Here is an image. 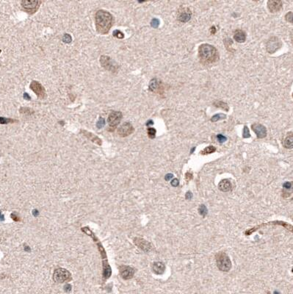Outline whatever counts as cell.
Returning <instances> with one entry per match:
<instances>
[{
  "mask_svg": "<svg viewBox=\"0 0 293 294\" xmlns=\"http://www.w3.org/2000/svg\"><path fill=\"white\" fill-rule=\"evenodd\" d=\"M198 212L201 216H206V214H207V209H206V207L205 206V205L204 204L201 205V206L199 207Z\"/></svg>",
  "mask_w": 293,
  "mask_h": 294,
  "instance_id": "28",
  "label": "cell"
},
{
  "mask_svg": "<svg viewBox=\"0 0 293 294\" xmlns=\"http://www.w3.org/2000/svg\"><path fill=\"white\" fill-rule=\"evenodd\" d=\"M29 87H30L31 90L36 94L37 97L40 99H44L47 96L45 88L40 82H37V81H32Z\"/></svg>",
  "mask_w": 293,
  "mask_h": 294,
  "instance_id": "7",
  "label": "cell"
},
{
  "mask_svg": "<svg viewBox=\"0 0 293 294\" xmlns=\"http://www.w3.org/2000/svg\"><path fill=\"white\" fill-rule=\"evenodd\" d=\"M154 124V122H153V121H152V120H149V121L146 123V125L148 126V125H150V124Z\"/></svg>",
  "mask_w": 293,
  "mask_h": 294,
  "instance_id": "45",
  "label": "cell"
},
{
  "mask_svg": "<svg viewBox=\"0 0 293 294\" xmlns=\"http://www.w3.org/2000/svg\"><path fill=\"white\" fill-rule=\"evenodd\" d=\"M268 294H270V293H269V292H268Z\"/></svg>",
  "mask_w": 293,
  "mask_h": 294,
  "instance_id": "46",
  "label": "cell"
},
{
  "mask_svg": "<svg viewBox=\"0 0 293 294\" xmlns=\"http://www.w3.org/2000/svg\"><path fill=\"white\" fill-rule=\"evenodd\" d=\"M156 129L154 128H148V136L151 139H153V138H155L156 136Z\"/></svg>",
  "mask_w": 293,
  "mask_h": 294,
  "instance_id": "30",
  "label": "cell"
},
{
  "mask_svg": "<svg viewBox=\"0 0 293 294\" xmlns=\"http://www.w3.org/2000/svg\"><path fill=\"white\" fill-rule=\"evenodd\" d=\"M160 25V21L157 18H153L151 21V26L154 28H157Z\"/></svg>",
  "mask_w": 293,
  "mask_h": 294,
  "instance_id": "32",
  "label": "cell"
},
{
  "mask_svg": "<svg viewBox=\"0 0 293 294\" xmlns=\"http://www.w3.org/2000/svg\"><path fill=\"white\" fill-rule=\"evenodd\" d=\"M173 177H174V175H173L172 174H167L166 176H165V179H166V180H170L171 178H173Z\"/></svg>",
  "mask_w": 293,
  "mask_h": 294,
  "instance_id": "42",
  "label": "cell"
},
{
  "mask_svg": "<svg viewBox=\"0 0 293 294\" xmlns=\"http://www.w3.org/2000/svg\"><path fill=\"white\" fill-rule=\"evenodd\" d=\"M134 242L135 245H137L140 249L145 252H148L152 250V245L149 242L146 241L144 239H142L140 238H135L134 239Z\"/></svg>",
  "mask_w": 293,
  "mask_h": 294,
  "instance_id": "13",
  "label": "cell"
},
{
  "mask_svg": "<svg viewBox=\"0 0 293 294\" xmlns=\"http://www.w3.org/2000/svg\"><path fill=\"white\" fill-rule=\"evenodd\" d=\"M199 58L204 63H213L219 58L217 49L208 44H201L198 48Z\"/></svg>",
  "mask_w": 293,
  "mask_h": 294,
  "instance_id": "2",
  "label": "cell"
},
{
  "mask_svg": "<svg viewBox=\"0 0 293 294\" xmlns=\"http://www.w3.org/2000/svg\"><path fill=\"white\" fill-rule=\"evenodd\" d=\"M39 1H22L21 5L23 9L29 13H35L40 6Z\"/></svg>",
  "mask_w": 293,
  "mask_h": 294,
  "instance_id": "6",
  "label": "cell"
},
{
  "mask_svg": "<svg viewBox=\"0 0 293 294\" xmlns=\"http://www.w3.org/2000/svg\"><path fill=\"white\" fill-rule=\"evenodd\" d=\"M217 265L220 271L227 272L231 268V262L226 253L219 252L215 256Z\"/></svg>",
  "mask_w": 293,
  "mask_h": 294,
  "instance_id": "3",
  "label": "cell"
},
{
  "mask_svg": "<svg viewBox=\"0 0 293 294\" xmlns=\"http://www.w3.org/2000/svg\"><path fill=\"white\" fill-rule=\"evenodd\" d=\"M192 198H193V194L190 191L187 192V193H186V199H187V200H190V199H191Z\"/></svg>",
  "mask_w": 293,
  "mask_h": 294,
  "instance_id": "40",
  "label": "cell"
},
{
  "mask_svg": "<svg viewBox=\"0 0 293 294\" xmlns=\"http://www.w3.org/2000/svg\"><path fill=\"white\" fill-rule=\"evenodd\" d=\"M231 183L229 180L227 179H225L221 180L218 185V188L221 191L224 192H228L231 190Z\"/></svg>",
  "mask_w": 293,
  "mask_h": 294,
  "instance_id": "17",
  "label": "cell"
},
{
  "mask_svg": "<svg viewBox=\"0 0 293 294\" xmlns=\"http://www.w3.org/2000/svg\"><path fill=\"white\" fill-rule=\"evenodd\" d=\"M215 32H216V29H215V27H212L211 28V33L212 34H215Z\"/></svg>",
  "mask_w": 293,
  "mask_h": 294,
  "instance_id": "44",
  "label": "cell"
},
{
  "mask_svg": "<svg viewBox=\"0 0 293 294\" xmlns=\"http://www.w3.org/2000/svg\"><path fill=\"white\" fill-rule=\"evenodd\" d=\"M71 40H72V38H71V36H70L69 34H65L63 37H62V41H63L64 43L69 44L71 43Z\"/></svg>",
  "mask_w": 293,
  "mask_h": 294,
  "instance_id": "31",
  "label": "cell"
},
{
  "mask_svg": "<svg viewBox=\"0 0 293 294\" xmlns=\"http://www.w3.org/2000/svg\"><path fill=\"white\" fill-rule=\"evenodd\" d=\"M251 128L253 131L256 133L257 138H264L267 136V129L265 126H263L261 124L255 123L251 126Z\"/></svg>",
  "mask_w": 293,
  "mask_h": 294,
  "instance_id": "11",
  "label": "cell"
},
{
  "mask_svg": "<svg viewBox=\"0 0 293 294\" xmlns=\"http://www.w3.org/2000/svg\"><path fill=\"white\" fill-rule=\"evenodd\" d=\"M104 124H105L104 119L103 118H99V121H98V122H97L96 127H97L98 129H101L102 127H104Z\"/></svg>",
  "mask_w": 293,
  "mask_h": 294,
  "instance_id": "34",
  "label": "cell"
},
{
  "mask_svg": "<svg viewBox=\"0 0 293 294\" xmlns=\"http://www.w3.org/2000/svg\"><path fill=\"white\" fill-rule=\"evenodd\" d=\"M112 35H113L114 37H115V38H119V39H122V38H124V34H123L121 31L118 30V29H116V30L113 31Z\"/></svg>",
  "mask_w": 293,
  "mask_h": 294,
  "instance_id": "26",
  "label": "cell"
},
{
  "mask_svg": "<svg viewBox=\"0 0 293 294\" xmlns=\"http://www.w3.org/2000/svg\"><path fill=\"white\" fill-rule=\"evenodd\" d=\"M226 118V116L225 114H222V113H219L217 114V115H215L212 118L211 121L212 122H216L217 121H220V120H223L225 119Z\"/></svg>",
  "mask_w": 293,
  "mask_h": 294,
  "instance_id": "25",
  "label": "cell"
},
{
  "mask_svg": "<svg viewBox=\"0 0 293 294\" xmlns=\"http://www.w3.org/2000/svg\"><path fill=\"white\" fill-rule=\"evenodd\" d=\"M281 46H282V43H281V40L277 37L272 36L269 38L268 42H267L266 49L270 54H273L281 47Z\"/></svg>",
  "mask_w": 293,
  "mask_h": 294,
  "instance_id": "5",
  "label": "cell"
},
{
  "mask_svg": "<svg viewBox=\"0 0 293 294\" xmlns=\"http://www.w3.org/2000/svg\"><path fill=\"white\" fill-rule=\"evenodd\" d=\"M242 136H243V138H250V132H249V129H248V127H246V126H245V127H244V129H243Z\"/></svg>",
  "mask_w": 293,
  "mask_h": 294,
  "instance_id": "33",
  "label": "cell"
},
{
  "mask_svg": "<svg viewBox=\"0 0 293 294\" xmlns=\"http://www.w3.org/2000/svg\"><path fill=\"white\" fill-rule=\"evenodd\" d=\"M64 290H65L66 292H70L71 291V285L69 284H66L65 287H64Z\"/></svg>",
  "mask_w": 293,
  "mask_h": 294,
  "instance_id": "39",
  "label": "cell"
},
{
  "mask_svg": "<svg viewBox=\"0 0 293 294\" xmlns=\"http://www.w3.org/2000/svg\"><path fill=\"white\" fill-rule=\"evenodd\" d=\"M134 130L133 126L129 122H125L118 129V134L121 137H126L133 133Z\"/></svg>",
  "mask_w": 293,
  "mask_h": 294,
  "instance_id": "10",
  "label": "cell"
},
{
  "mask_svg": "<svg viewBox=\"0 0 293 294\" xmlns=\"http://www.w3.org/2000/svg\"><path fill=\"white\" fill-rule=\"evenodd\" d=\"M191 16H192V13H191L190 10L184 7V8H182L181 10L178 11V20L179 21L185 23V22H187L190 20Z\"/></svg>",
  "mask_w": 293,
  "mask_h": 294,
  "instance_id": "12",
  "label": "cell"
},
{
  "mask_svg": "<svg viewBox=\"0 0 293 294\" xmlns=\"http://www.w3.org/2000/svg\"><path fill=\"white\" fill-rule=\"evenodd\" d=\"M292 18L293 16H292V11H290V12H289L288 13H287L286 16H285V18H286L287 21L290 22V23H292Z\"/></svg>",
  "mask_w": 293,
  "mask_h": 294,
  "instance_id": "35",
  "label": "cell"
},
{
  "mask_svg": "<svg viewBox=\"0 0 293 294\" xmlns=\"http://www.w3.org/2000/svg\"><path fill=\"white\" fill-rule=\"evenodd\" d=\"M71 276L69 271L64 269H58L54 271L53 274V279L56 282L62 283L66 281L71 280Z\"/></svg>",
  "mask_w": 293,
  "mask_h": 294,
  "instance_id": "4",
  "label": "cell"
},
{
  "mask_svg": "<svg viewBox=\"0 0 293 294\" xmlns=\"http://www.w3.org/2000/svg\"><path fill=\"white\" fill-rule=\"evenodd\" d=\"M192 177H193V174L190 172H188V173L186 174V179H187L188 178H189V179H190L191 178H192Z\"/></svg>",
  "mask_w": 293,
  "mask_h": 294,
  "instance_id": "43",
  "label": "cell"
},
{
  "mask_svg": "<svg viewBox=\"0 0 293 294\" xmlns=\"http://www.w3.org/2000/svg\"><path fill=\"white\" fill-rule=\"evenodd\" d=\"M95 21L98 32L101 34H107L111 28L113 17L107 11L100 10L96 13Z\"/></svg>",
  "mask_w": 293,
  "mask_h": 294,
  "instance_id": "1",
  "label": "cell"
},
{
  "mask_svg": "<svg viewBox=\"0 0 293 294\" xmlns=\"http://www.w3.org/2000/svg\"><path fill=\"white\" fill-rule=\"evenodd\" d=\"M24 99H26V100H30L31 97L28 94L24 93Z\"/></svg>",
  "mask_w": 293,
  "mask_h": 294,
  "instance_id": "41",
  "label": "cell"
},
{
  "mask_svg": "<svg viewBox=\"0 0 293 294\" xmlns=\"http://www.w3.org/2000/svg\"><path fill=\"white\" fill-rule=\"evenodd\" d=\"M284 147L286 149H292L293 147V134L292 132H290L287 134L284 140Z\"/></svg>",
  "mask_w": 293,
  "mask_h": 294,
  "instance_id": "22",
  "label": "cell"
},
{
  "mask_svg": "<svg viewBox=\"0 0 293 294\" xmlns=\"http://www.w3.org/2000/svg\"><path fill=\"white\" fill-rule=\"evenodd\" d=\"M216 151V148L213 146H209V147H206L205 149H203V150L201 151V155H209V154H212V153L215 152Z\"/></svg>",
  "mask_w": 293,
  "mask_h": 294,
  "instance_id": "23",
  "label": "cell"
},
{
  "mask_svg": "<svg viewBox=\"0 0 293 294\" xmlns=\"http://www.w3.org/2000/svg\"><path fill=\"white\" fill-rule=\"evenodd\" d=\"M217 139L219 142H220V143H224V142H225L226 140H227V138H226V137H225L223 136V135L220 134L217 136Z\"/></svg>",
  "mask_w": 293,
  "mask_h": 294,
  "instance_id": "37",
  "label": "cell"
},
{
  "mask_svg": "<svg viewBox=\"0 0 293 294\" xmlns=\"http://www.w3.org/2000/svg\"><path fill=\"white\" fill-rule=\"evenodd\" d=\"M15 121H15L13 119H11V118L0 117V124H7L13 123V122Z\"/></svg>",
  "mask_w": 293,
  "mask_h": 294,
  "instance_id": "27",
  "label": "cell"
},
{
  "mask_svg": "<svg viewBox=\"0 0 293 294\" xmlns=\"http://www.w3.org/2000/svg\"><path fill=\"white\" fill-rule=\"evenodd\" d=\"M284 188L286 190H292V182H287L284 184Z\"/></svg>",
  "mask_w": 293,
  "mask_h": 294,
  "instance_id": "36",
  "label": "cell"
},
{
  "mask_svg": "<svg viewBox=\"0 0 293 294\" xmlns=\"http://www.w3.org/2000/svg\"><path fill=\"white\" fill-rule=\"evenodd\" d=\"M120 273H121V276L123 279L130 280V279L133 277L134 270L130 266L123 265L120 268Z\"/></svg>",
  "mask_w": 293,
  "mask_h": 294,
  "instance_id": "14",
  "label": "cell"
},
{
  "mask_svg": "<svg viewBox=\"0 0 293 294\" xmlns=\"http://www.w3.org/2000/svg\"><path fill=\"white\" fill-rule=\"evenodd\" d=\"M81 132H82L85 136H86L88 138H89L91 141L94 142L95 143L98 144V145H101V140L100 139V138H98L97 136H96L95 135L92 134V133L89 132H87V131L85 130H82L81 131Z\"/></svg>",
  "mask_w": 293,
  "mask_h": 294,
  "instance_id": "21",
  "label": "cell"
},
{
  "mask_svg": "<svg viewBox=\"0 0 293 294\" xmlns=\"http://www.w3.org/2000/svg\"><path fill=\"white\" fill-rule=\"evenodd\" d=\"M100 63L103 67L107 69L108 71H115L118 68V66L115 65L111 58L106 56V55H102L100 58Z\"/></svg>",
  "mask_w": 293,
  "mask_h": 294,
  "instance_id": "8",
  "label": "cell"
},
{
  "mask_svg": "<svg viewBox=\"0 0 293 294\" xmlns=\"http://www.w3.org/2000/svg\"><path fill=\"white\" fill-rule=\"evenodd\" d=\"M152 269L156 274H163L165 270V265L162 262H156L153 264Z\"/></svg>",
  "mask_w": 293,
  "mask_h": 294,
  "instance_id": "19",
  "label": "cell"
},
{
  "mask_svg": "<svg viewBox=\"0 0 293 294\" xmlns=\"http://www.w3.org/2000/svg\"><path fill=\"white\" fill-rule=\"evenodd\" d=\"M214 105H215V107H217V108H220L224 109V110H226V111H228V105L226 104V103L224 102V101H215V102H214Z\"/></svg>",
  "mask_w": 293,
  "mask_h": 294,
  "instance_id": "24",
  "label": "cell"
},
{
  "mask_svg": "<svg viewBox=\"0 0 293 294\" xmlns=\"http://www.w3.org/2000/svg\"><path fill=\"white\" fill-rule=\"evenodd\" d=\"M20 111H21V113L26 114V115H31V114L34 113V111L32 110L27 108H22L20 109Z\"/></svg>",
  "mask_w": 293,
  "mask_h": 294,
  "instance_id": "29",
  "label": "cell"
},
{
  "mask_svg": "<svg viewBox=\"0 0 293 294\" xmlns=\"http://www.w3.org/2000/svg\"><path fill=\"white\" fill-rule=\"evenodd\" d=\"M234 39L238 43H243L246 40V32L242 29H237L234 35Z\"/></svg>",
  "mask_w": 293,
  "mask_h": 294,
  "instance_id": "18",
  "label": "cell"
},
{
  "mask_svg": "<svg viewBox=\"0 0 293 294\" xmlns=\"http://www.w3.org/2000/svg\"><path fill=\"white\" fill-rule=\"evenodd\" d=\"M178 183H179V182H178V179H174L171 181V185L174 187H176L178 185Z\"/></svg>",
  "mask_w": 293,
  "mask_h": 294,
  "instance_id": "38",
  "label": "cell"
},
{
  "mask_svg": "<svg viewBox=\"0 0 293 294\" xmlns=\"http://www.w3.org/2000/svg\"><path fill=\"white\" fill-rule=\"evenodd\" d=\"M283 3L281 1H268V8L269 11L272 13L279 12V11L282 8Z\"/></svg>",
  "mask_w": 293,
  "mask_h": 294,
  "instance_id": "15",
  "label": "cell"
},
{
  "mask_svg": "<svg viewBox=\"0 0 293 294\" xmlns=\"http://www.w3.org/2000/svg\"><path fill=\"white\" fill-rule=\"evenodd\" d=\"M112 270L107 260H103V277L104 279H108L111 276Z\"/></svg>",
  "mask_w": 293,
  "mask_h": 294,
  "instance_id": "20",
  "label": "cell"
},
{
  "mask_svg": "<svg viewBox=\"0 0 293 294\" xmlns=\"http://www.w3.org/2000/svg\"><path fill=\"white\" fill-rule=\"evenodd\" d=\"M121 118H122V113H121V112H112L108 116L107 121L109 123V125H110L112 129L115 128V127L119 124L120 122H121Z\"/></svg>",
  "mask_w": 293,
  "mask_h": 294,
  "instance_id": "9",
  "label": "cell"
},
{
  "mask_svg": "<svg viewBox=\"0 0 293 294\" xmlns=\"http://www.w3.org/2000/svg\"><path fill=\"white\" fill-rule=\"evenodd\" d=\"M149 89H150L151 91L154 92V93L160 94L161 93L160 90H163L161 82L156 79H152L150 82V84H149Z\"/></svg>",
  "mask_w": 293,
  "mask_h": 294,
  "instance_id": "16",
  "label": "cell"
}]
</instances>
